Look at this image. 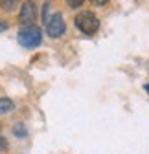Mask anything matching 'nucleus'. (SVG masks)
Listing matches in <instances>:
<instances>
[{"label": "nucleus", "mask_w": 149, "mask_h": 154, "mask_svg": "<svg viewBox=\"0 0 149 154\" xmlns=\"http://www.w3.org/2000/svg\"><path fill=\"white\" fill-rule=\"evenodd\" d=\"M83 2H85V0H66V4H68L72 9H78V8H81V6H83Z\"/></svg>", "instance_id": "9"}, {"label": "nucleus", "mask_w": 149, "mask_h": 154, "mask_svg": "<svg viewBox=\"0 0 149 154\" xmlns=\"http://www.w3.org/2000/svg\"><path fill=\"white\" fill-rule=\"evenodd\" d=\"M145 90H147V94H149V85H147V86H145Z\"/></svg>", "instance_id": "13"}, {"label": "nucleus", "mask_w": 149, "mask_h": 154, "mask_svg": "<svg viewBox=\"0 0 149 154\" xmlns=\"http://www.w3.org/2000/svg\"><path fill=\"white\" fill-rule=\"evenodd\" d=\"M65 29H66V24H65L63 15H61V13H53V15L50 17L48 24H46V33H48V37L59 38V37L65 33Z\"/></svg>", "instance_id": "4"}, {"label": "nucleus", "mask_w": 149, "mask_h": 154, "mask_svg": "<svg viewBox=\"0 0 149 154\" xmlns=\"http://www.w3.org/2000/svg\"><path fill=\"white\" fill-rule=\"evenodd\" d=\"M4 150H8V141H6V138L0 136V152H4Z\"/></svg>", "instance_id": "10"}, {"label": "nucleus", "mask_w": 149, "mask_h": 154, "mask_svg": "<svg viewBox=\"0 0 149 154\" xmlns=\"http://www.w3.org/2000/svg\"><path fill=\"white\" fill-rule=\"evenodd\" d=\"M37 20V6L33 0H24V4L18 13V22L22 26H33Z\"/></svg>", "instance_id": "3"}, {"label": "nucleus", "mask_w": 149, "mask_h": 154, "mask_svg": "<svg viewBox=\"0 0 149 154\" xmlns=\"http://www.w3.org/2000/svg\"><path fill=\"white\" fill-rule=\"evenodd\" d=\"M74 24H76V28L85 35H94L100 29V20L96 18V15L90 13V11L79 13L76 18H74Z\"/></svg>", "instance_id": "2"}, {"label": "nucleus", "mask_w": 149, "mask_h": 154, "mask_svg": "<svg viewBox=\"0 0 149 154\" xmlns=\"http://www.w3.org/2000/svg\"><path fill=\"white\" fill-rule=\"evenodd\" d=\"M90 2L94 4V6H105V4L109 2V0H90Z\"/></svg>", "instance_id": "11"}, {"label": "nucleus", "mask_w": 149, "mask_h": 154, "mask_svg": "<svg viewBox=\"0 0 149 154\" xmlns=\"http://www.w3.org/2000/svg\"><path fill=\"white\" fill-rule=\"evenodd\" d=\"M17 41H18L21 46H24L28 50H33L37 46H41L43 33H41V29L37 28L35 24L33 26H22L21 31H18V35H17Z\"/></svg>", "instance_id": "1"}, {"label": "nucleus", "mask_w": 149, "mask_h": 154, "mask_svg": "<svg viewBox=\"0 0 149 154\" xmlns=\"http://www.w3.org/2000/svg\"><path fill=\"white\" fill-rule=\"evenodd\" d=\"M0 8L8 13H11L18 8V0H0Z\"/></svg>", "instance_id": "6"}, {"label": "nucleus", "mask_w": 149, "mask_h": 154, "mask_svg": "<svg viewBox=\"0 0 149 154\" xmlns=\"http://www.w3.org/2000/svg\"><path fill=\"white\" fill-rule=\"evenodd\" d=\"M13 134L17 138H26L28 136V130H26V127L22 125V123H15V127H13Z\"/></svg>", "instance_id": "7"}, {"label": "nucleus", "mask_w": 149, "mask_h": 154, "mask_svg": "<svg viewBox=\"0 0 149 154\" xmlns=\"http://www.w3.org/2000/svg\"><path fill=\"white\" fill-rule=\"evenodd\" d=\"M15 110V103L9 99V97H0V116L4 114H9Z\"/></svg>", "instance_id": "5"}, {"label": "nucleus", "mask_w": 149, "mask_h": 154, "mask_svg": "<svg viewBox=\"0 0 149 154\" xmlns=\"http://www.w3.org/2000/svg\"><path fill=\"white\" fill-rule=\"evenodd\" d=\"M50 11H52V0H46L43 6V22L44 24H48V20H50Z\"/></svg>", "instance_id": "8"}, {"label": "nucleus", "mask_w": 149, "mask_h": 154, "mask_svg": "<svg viewBox=\"0 0 149 154\" xmlns=\"http://www.w3.org/2000/svg\"><path fill=\"white\" fill-rule=\"evenodd\" d=\"M8 29V22L6 20H0V33H4Z\"/></svg>", "instance_id": "12"}]
</instances>
